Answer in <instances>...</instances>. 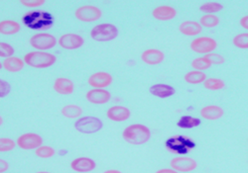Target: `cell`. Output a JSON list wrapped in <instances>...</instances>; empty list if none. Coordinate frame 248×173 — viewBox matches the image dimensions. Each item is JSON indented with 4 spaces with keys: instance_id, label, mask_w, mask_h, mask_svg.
I'll return each instance as SVG.
<instances>
[{
    "instance_id": "obj_1",
    "label": "cell",
    "mask_w": 248,
    "mask_h": 173,
    "mask_svg": "<svg viewBox=\"0 0 248 173\" xmlns=\"http://www.w3.org/2000/svg\"><path fill=\"white\" fill-rule=\"evenodd\" d=\"M122 138L130 144L141 145L149 142L151 131L147 126L143 124H132L123 130Z\"/></svg>"
},
{
    "instance_id": "obj_2",
    "label": "cell",
    "mask_w": 248,
    "mask_h": 173,
    "mask_svg": "<svg viewBox=\"0 0 248 173\" xmlns=\"http://www.w3.org/2000/svg\"><path fill=\"white\" fill-rule=\"evenodd\" d=\"M22 21L30 29L46 30L53 25V16L46 11H30L23 16Z\"/></svg>"
},
{
    "instance_id": "obj_3",
    "label": "cell",
    "mask_w": 248,
    "mask_h": 173,
    "mask_svg": "<svg viewBox=\"0 0 248 173\" xmlns=\"http://www.w3.org/2000/svg\"><path fill=\"white\" fill-rule=\"evenodd\" d=\"M23 60L25 64L33 69H48L56 63L57 57L49 52L33 51L27 53Z\"/></svg>"
},
{
    "instance_id": "obj_4",
    "label": "cell",
    "mask_w": 248,
    "mask_h": 173,
    "mask_svg": "<svg viewBox=\"0 0 248 173\" xmlns=\"http://www.w3.org/2000/svg\"><path fill=\"white\" fill-rule=\"evenodd\" d=\"M165 146L172 154L184 156L189 154L196 147V143L188 137L177 135L167 139L165 142Z\"/></svg>"
},
{
    "instance_id": "obj_5",
    "label": "cell",
    "mask_w": 248,
    "mask_h": 173,
    "mask_svg": "<svg viewBox=\"0 0 248 173\" xmlns=\"http://www.w3.org/2000/svg\"><path fill=\"white\" fill-rule=\"evenodd\" d=\"M29 44L33 49H35V51L48 52L49 50H52L56 47L58 44V40L52 34L41 32L36 33L30 37Z\"/></svg>"
},
{
    "instance_id": "obj_6",
    "label": "cell",
    "mask_w": 248,
    "mask_h": 173,
    "mask_svg": "<svg viewBox=\"0 0 248 173\" xmlns=\"http://www.w3.org/2000/svg\"><path fill=\"white\" fill-rule=\"evenodd\" d=\"M74 127L78 132L81 134L92 135L100 131L103 127V123L97 117L85 116L77 119L74 124Z\"/></svg>"
},
{
    "instance_id": "obj_7",
    "label": "cell",
    "mask_w": 248,
    "mask_h": 173,
    "mask_svg": "<svg viewBox=\"0 0 248 173\" xmlns=\"http://www.w3.org/2000/svg\"><path fill=\"white\" fill-rule=\"evenodd\" d=\"M118 28L110 23L95 25L91 31V37L96 42H110L118 37Z\"/></svg>"
},
{
    "instance_id": "obj_8",
    "label": "cell",
    "mask_w": 248,
    "mask_h": 173,
    "mask_svg": "<svg viewBox=\"0 0 248 173\" xmlns=\"http://www.w3.org/2000/svg\"><path fill=\"white\" fill-rule=\"evenodd\" d=\"M191 50L196 54L200 55H208L214 53L217 48V42L208 36L197 37L191 42Z\"/></svg>"
},
{
    "instance_id": "obj_9",
    "label": "cell",
    "mask_w": 248,
    "mask_h": 173,
    "mask_svg": "<svg viewBox=\"0 0 248 173\" xmlns=\"http://www.w3.org/2000/svg\"><path fill=\"white\" fill-rule=\"evenodd\" d=\"M75 17L85 23H93L102 17V11L95 5H82L75 10Z\"/></svg>"
},
{
    "instance_id": "obj_10",
    "label": "cell",
    "mask_w": 248,
    "mask_h": 173,
    "mask_svg": "<svg viewBox=\"0 0 248 173\" xmlns=\"http://www.w3.org/2000/svg\"><path fill=\"white\" fill-rule=\"evenodd\" d=\"M58 44L62 49L68 50V51H74L84 46L85 39L78 34L67 33V34L62 35L58 39Z\"/></svg>"
},
{
    "instance_id": "obj_11",
    "label": "cell",
    "mask_w": 248,
    "mask_h": 173,
    "mask_svg": "<svg viewBox=\"0 0 248 173\" xmlns=\"http://www.w3.org/2000/svg\"><path fill=\"white\" fill-rule=\"evenodd\" d=\"M16 144L24 150L36 149L43 144V139L35 133H26L19 136L16 140Z\"/></svg>"
},
{
    "instance_id": "obj_12",
    "label": "cell",
    "mask_w": 248,
    "mask_h": 173,
    "mask_svg": "<svg viewBox=\"0 0 248 173\" xmlns=\"http://www.w3.org/2000/svg\"><path fill=\"white\" fill-rule=\"evenodd\" d=\"M113 82V77L107 72H97L90 75L88 83L93 88L106 89Z\"/></svg>"
},
{
    "instance_id": "obj_13",
    "label": "cell",
    "mask_w": 248,
    "mask_h": 173,
    "mask_svg": "<svg viewBox=\"0 0 248 173\" xmlns=\"http://www.w3.org/2000/svg\"><path fill=\"white\" fill-rule=\"evenodd\" d=\"M170 166L178 172L187 173L194 171L198 167V163L191 158H174L170 161Z\"/></svg>"
},
{
    "instance_id": "obj_14",
    "label": "cell",
    "mask_w": 248,
    "mask_h": 173,
    "mask_svg": "<svg viewBox=\"0 0 248 173\" xmlns=\"http://www.w3.org/2000/svg\"><path fill=\"white\" fill-rule=\"evenodd\" d=\"M131 116V111L125 106L114 105L108 108L107 111V117L113 122H124L127 121Z\"/></svg>"
},
{
    "instance_id": "obj_15",
    "label": "cell",
    "mask_w": 248,
    "mask_h": 173,
    "mask_svg": "<svg viewBox=\"0 0 248 173\" xmlns=\"http://www.w3.org/2000/svg\"><path fill=\"white\" fill-rule=\"evenodd\" d=\"M86 99L88 100V102L92 104L102 105V104H107L110 101L111 94L107 89L93 88L87 92Z\"/></svg>"
},
{
    "instance_id": "obj_16",
    "label": "cell",
    "mask_w": 248,
    "mask_h": 173,
    "mask_svg": "<svg viewBox=\"0 0 248 173\" xmlns=\"http://www.w3.org/2000/svg\"><path fill=\"white\" fill-rule=\"evenodd\" d=\"M70 166H71V169H73L76 172L87 173V172H91V171L94 170L96 167V163L93 159H92L90 158L82 157V158L75 159L71 162Z\"/></svg>"
},
{
    "instance_id": "obj_17",
    "label": "cell",
    "mask_w": 248,
    "mask_h": 173,
    "mask_svg": "<svg viewBox=\"0 0 248 173\" xmlns=\"http://www.w3.org/2000/svg\"><path fill=\"white\" fill-rule=\"evenodd\" d=\"M165 59V54L158 49H147L141 54V60L148 66H157Z\"/></svg>"
},
{
    "instance_id": "obj_18",
    "label": "cell",
    "mask_w": 248,
    "mask_h": 173,
    "mask_svg": "<svg viewBox=\"0 0 248 173\" xmlns=\"http://www.w3.org/2000/svg\"><path fill=\"white\" fill-rule=\"evenodd\" d=\"M178 14L175 7L170 5H160L152 10V16L158 21H170Z\"/></svg>"
},
{
    "instance_id": "obj_19",
    "label": "cell",
    "mask_w": 248,
    "mask_h": 173,
    "mask_svg": "<svg viewBox=\"0 0 248 173\" xmlns=\"http://www.w3.org/2000/svg\"><path fill=\"white\" fill-rule=\"evenodd\" d=\"M54 90L60 95H71L75 91L74 82L66 77H58L53 84Z\"/></svg>"
},
{
    "instance_id": "obj_20",
    "label": "cell",
    "mask_w": 248,
    "mask_h": 173,
    "mask_svg": "<svg viewBox=\"0 0 248 173\" xmlns=\"http://www.w3.org/2000/svg\"><path fill=\"white\" fill-rule=\"evenodd\" d=\"M149 91L153 96L161 99L172 97L176 93V89L172 85L165 84V83L153 84L152 86H150Z\"/></svg>"
},
{
    "instance_id": "obj_21",
    "label": "cell",
    "mask_w": 248,
    "mask_h": 173,
    "mask_svg": "<svg viewBox=\"0 0 248 173\" xmlns=\"http://www.w3.org/2000/svg\"><path fill=\"white\" fill-rule=\"evenodd\" d=\"M179 31L181 34L187 37H196L202 32V27L197 21L187 20L183 21L179 25Z\"/></svg>"
},
{
    "instance_id": "obj_22",
    "label": "cell",
    "mask_w": 248,
    "mask_h": 173,
    "mask_svg": "<svg viewBox=\"0 0 248 173\" xmlns=\"http://www.w3.org/2000/svg\"><path fill=\"white\" fill-rule=\"evenodd\" d=\"M200 114L204 120L216 121L222 118L224 115V110L218 105H208L202 108Z\"/></svg>"
},
{
    "instance_id": "obj_23",
    "label": "cell",
    "mask_w": 248,
    "mask_h": 173,
    "mask_svg": "<svg viewBox=\"0 0 248 173\" xmlns=\"http://www.w3.org/2000/svg\"><path fill=\"white\" fill-rule=\"evenodd\" d=\"M2 64H3V69L6 72H12V73L21 72L25 67V62H24L23 58H20L18 57H14V56L5 58L2 61Z\"/></svg>"
},
{
    "instance_id": "obj_24",
    "label": "cell",
    "mask_w": 248,
    "mask_h": 173,
    "mask_svg": "<svg viewBox=\"0 0 248 173\" xmlns=\"http://www.w3.org/2000/svg\"><path fill=\"white\" fill-rule=\"evenodd\" d=\"M21 30V25H20L15 20H2L0 21V34L5 36L15 35Z\"/></svg>"
},
{
    "instance_id": "obj_25",
    "label": "cell",
    "mask_w": 248,
    "mask_h": 173,
    "mask_svg": "<svg viewBox=\"0 0 248 173\" xmlns=\"http://www.w3.org/2000/svg\"><path fill=\"white\" fill-rule=\"evenodd\" d=\"M82 112H84L82 108L75 104L66 105L61 109L62 115L67 119H78L81 117Z\"/></svg>"
},
{
    "instance_id": "obj_26",
    "label": "cell",
    "mask_w": 248,
    "mask_h": 173,
    "mask_svg": "<svg viewBox=\"0 0 248 173\" xmlns=\"http://www.w3.org/2000/svg\"><path fill=\"white\" fill-rule=\"evenodd\" d=\"M202 121L199 118L190 116V115H184L180 117V119L177 122V126L180 129H185V130H189V129H194L197 128L201 125Z\"/></svg>"
},
{
    "instance_id": "obj_27",
    "label": "cell",
    "mask_w": 248,
    "mask_h": 173,
    "mask_svg": "<svg viewBox=\"0 0 248 173\" xmlns=\"http://www.w3.org/2000/svg\"><path fill=\"white\" fill-rule=\"evenodd\" d=\"M206 78H208L206 77V74L203 72H199V71H191L184 75L185 82H187L189 84H194V85L203 83Z\"/></svg>"
},
{
    "instance_id": "obj_28",
    "label": "cell",
    "mask_w": 248,
    "mask_h": 173,
    "mask_svg": "<svg viewBox=\"0 0 248 173\" xmlns=\"http://www.w3.org/2000/svg\"><path fill=\"white\" fill-rule=\"evenodd\" d=\"M202 84L205 89L211 90V91H218L225 87V82L222 79L217 78V77L206 78Z\"/></svg>"
},
{
    "instance_id": "obj_29",
    "label": "cell",
    "mask_w": 248,
    "mask_h": 173,
    "mask_svg": "<svg viewBox=\"0 0 248 173\" xmlns=\"http://www.w3.org/2000/svg\"><path fill=\"white\" fill-rule=\"evenodd\" d=\"M220 22L218 16L215 14H204L200 18L199 23L204 28H215Z\"/></svg>"
},
{
    "instance_id": "obj_30",
    "label": "cell",
    "mask_w": 248,
    "mask_h": 173,
    "mask_svg": "<svg viewBox=\"0 0 248 173\" xmlns=\"http://www.w3.org/2000/svg\"><path fill=\"white\" fill-rule=\"evenodd\" d=\"M191 66L195 71L202 72V71H206V70L211 69L213 64L208 58H205L203 56V57H199V58H196L195 59H193L191 62Z\"/></svg>"
},
{
    "instance_id": "obj_31",
    "label": "cell",
    "mask_w": 248,
    "mask_h": 173,
    "mask_svg": "<svg viewBox=\"0 0 248 173\" xmlns=\"http://www.w3.org/2000/svg\"><path fill=\"white\" fill-rule=\"evenodd\" d=\"M223 9V5L220 2L211 1L205 2L200 6V11L204 14H216Z\"/></svg>"
},
{
    "instance_id": "obj_32",
    "label": "cell",
    "mask_w": 248,
    "mask_h": 173,
    "mask_svg": "<svg viewBox=\"0 0 248 173\" xmlns=\"http://www.w3.org/2000/svg\"><path fill=\"white\" fill-rule=\"evenodd\" d=\"M56 151L55 149L50 146V145H41L39 146L38 148L35 149V155L40 158V159H51L55 156Z\"/></svg>"
},
{
    "instance_id": "obj_33",
    "label": "cell",
    "mask_w": 248,
    "mask_h": 173,
    "mask_svg": "<svg viewBox=\"0 0 248 173\" xmlns=\"http://www.w3.org/2000/svg\"><path fill=\"white\" fill-rule=\"evenodd\" d=\"M232 44L237 49L247 50L248 49V33H240L234 36L232 39Z\"/></svg>"
},
{
    "instance_id": "obj_34",
    "label": "cell",
    "mask_w": 248,
    "mask_h": 173,
    "mask_svg": "<svg viewBox=\"0 0 248 173\" xmlns=\"http://www.w3.org/2000/svg\"><path fill=\"white\" fill-rule=\"evenodd\" d=\"M16 142L9 138H0V153H7L11 151L16 146Z\"/></svg>"
},
{
    "instance_id": "obj_35",
    "label": "cell",
    "mask_w": 248,
    "mask_h": 173,
    "mask_svg": "<svg viewBox=\"0 0 248 173\" xmlns=\"http://www.w3.org/2000/svg\"><path fill=\"white\" fill-rule=\"evenodd\" d=\"M15 53L14 48L5 42H0V58H3L4 59L10 57H13Z\"/></svg>"
},
{
    "instance_id": "obj_36",
    "label": "cell",
    "mask_w": 248,
    "mask_h": 173,
    "mask_svg": "<svg viewBox=\"0 0 248 173\" xmlns=\"http://www.w3.org/2000/svg\"><path fill=\"white\" fill-rule=\"evenodd\" d=\"M45 0H20V4L27 8H37L45 4Z\"/></svg>"
},
{
    "instance_id": "obj_37",
    "label": "cell",
    "mask_w": 248,
    "mask_h": 173,
    "mask_svg": "<svg viewBox=\"0 0 248 173\" xmlns=\"http://www.w3.org/2000/svg\"><path fill=\"white\" fill-rule=\"evenodd\" d=\"M11 91V85L8 81L0 79V98L6 97Z\"/></svg>"
},
{
    "instance_id": "obj_38",
    "label": "cell",
    "mask_w": 248,
    "mask_h": 173,
    "mask_svg": "<svg viewBox=\"0 0 248 173\" xmlns=\"http://www.w3.org/2000/svg\"><path fill=\"white\" fill-rule=\"evenodd\" d=\"M204 57L208 58L211 60L212 64H217V66H219V64H222L225 62L224 57H222L221 55L217 54V53H211V54L205 55Z\"/></svg>"
},
{
    "instance_id": "obj_39",
    "label": "cell",
    "mask_w": 248,
    "mask_h": 173,
    "mask_svg": "<svg viewBox=\"0 0 248 173\" xmlns=\"http://www.w3.org/2000/svg\"><path fill=\"white\" fill-rule=\"evenodd\" d=\"M9 169V163L5 160L0 159V173H4Z\"/></svg>"
},
{
    "instance_id": "obj_40",
    "label": "cell",
    "mask_w": 248,
    "mask_h": 173,
    "mask_svg": "<svg viewBox=\"0 0 248 173\" xmlns=\"http://www.w3.org/2000/svg\"><path fill=\"white\" fill-rule=\"evenodd\" d=\"M239 24H240V26H241L243 29L248 30V15H245V16H243V17L240 19Z\"/></svg>"
},
{
    "instance_id": "obj_41",
    "label": "cell",
    "mask_w": 248,
    "mask_h": 173,
    "mask_svg": "<svg viewBox=\"0 0 248 173\" xmlns=\"http://www.w3.org/2000/svg\"><path fill=\"white\" fill-rule=\"evenodd\" d=\"M155 173H179V172L174 170L173 168H162L157 170Z\"/></svg>"
},
{
    "instance_id": "obj_42",
    "label": "cell",
    "mask_w": 248,
    "mask_h": 173,
    "mask_svg": "<svg viewBox=\"0 0 248 173\" xmlns=\"http://www.w3.org/2000/svg\"><path fill=\"white\" fill-rule=\"evenodd\" d=\"M103 173H122V172L118 169H108V170H106Z\"/></svg>"
},
{
    "instance_id": "obj_43",
    "label": "cell",
    "mask_w": 248,
    "mask_h": 173,
    "mask_svg": "<svg viewBox=\"0 0 248 173\" xmlns=\"http://www.w3.org/2000/svg\"><path fill=\"white\" fill-rule=\"evenodd\" d=\"M2 124H3V118H2L1 116H0V127L2 126Z\"/></svg>"
},
{
    "instance_id": "obj_44",
    "label": "cell",
    "mask_w": 248,
    "mask_h": 173,
    "mask_svg": "<svg viewBox=\"0 0 248 173\" xmlns=\"http://www.w3.org/2000/svg\"><path fill=\"white\" fill-rule=\"evenodd\" d=\"M36 173H51V172H48V171H39V172H36Z\"/></svg>"
},
{
    "instance_id": "obj_45",
    "label": "cell",
    "mask_w": 248,
    "mask_h": 173,
    "mask_svg": "<svg viewBox=\"0 0 248 173\" xmlns=\"http://www.w3.org/2000/svg\"><path fill=\"white\" fill-rule=\"evenodd\" d=\"M3 69V64H2V61H0V70Z\"/></svg>"
},
{
    "instance_id": "obj_46",
    "label": "cell",
    "mask_w": 248,
    "mask_h": 173,
    "mask_svg": "<svg viewBox=\"0 0 248 173\" xmlns=\"http://www.w3.org/2000/svg\"><path fill=\"white\" fill-rule=\"evenodd\" d=\"M247 142H248V140H247Z\"/></svg>"
}]
</instances>
